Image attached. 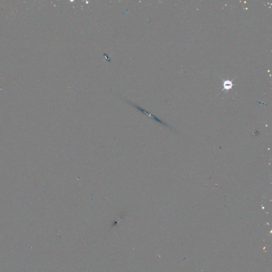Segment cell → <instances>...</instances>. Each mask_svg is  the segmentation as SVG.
Returning a JSON list of instances; mask_svg holds the SVG:
<instances>
[{"mask_svg": "<svg viewBox=\"0 0 272 272\" xmlns=\"http://www.w3.org/2000/svg\"><path fill=\"white\" fill-rule=\"evenodd\" d=\"M222 80H223V89L222 90V92L223 91H225V92H228L230 89H231L232 88L233 86V81L235 78H234L233 80L232 81H230V80H224L223 78H221Z\"/></svg>", "mask_w": 272, "mask_h": 272, "instance_id": "obj_1", "label": "cell"}, {"mask_svg": "<svg viewBox=\"0 0 272 272\" xmlns=\"http://www.w3.org/2000/svg\"><path fill=\"white\" fill-rule=\"evenodd\" d=\"M131 105H133V106H135V107H136V108H137V109H139V111H140L141 112H142L146 114L147 115H148V116H151V118H154V120H155L157 121L158 122H160V123L163 124V125H166V126H168V125H167V124H166V123H165L164 122H163V121H161V120H160L159 118H156V117H155V116H152L151 114H149V113L147 112H146L145 110L142 109V108H140V107H138V106H137V105H135V104H133L131 103Z\"/></svg>", "mask_w": 272, "mask_h": 272, "instance_id": "obj_2", "label": "cell"}]
</instances>
